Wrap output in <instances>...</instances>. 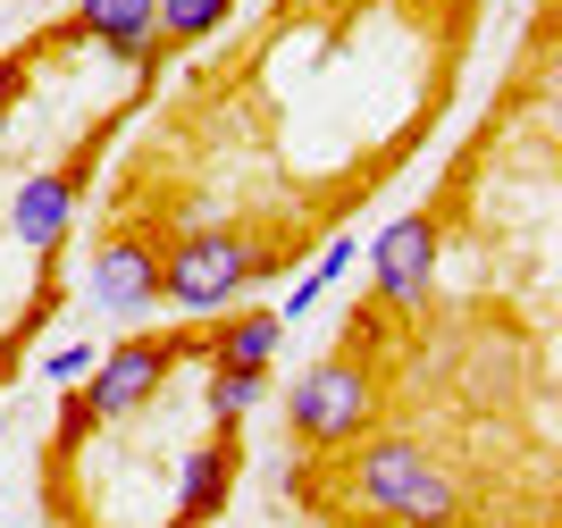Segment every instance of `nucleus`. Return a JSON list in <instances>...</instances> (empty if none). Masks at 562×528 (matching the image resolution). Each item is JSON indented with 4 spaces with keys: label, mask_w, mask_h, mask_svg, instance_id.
Masks as SVG:
<instances>
[{
    "label": "nucleus",
    "mask_w": 562,
    "mask_h": 528,
    "mask_svg": "<svg viewBox=\"0 0 562 528\" xmlns=\"http://www.w3.org/2000/svg\"><path fill=\"white\" fill-rule=\"evenodd\" d=\"M285 345V319L278 311H235V319L211 327V345H202V361L211 369H269Z\"/></svg>",
    "instance_id": "obj_10"
},
{
    "label": "nucleus",
    "mask_w": 562,
    "mask_h": 528,
    "mask_svg": "<svg viewBox=\"0 0 562 528\" xmlns=\"http://www.w3.org/2000/svg\"><path fill=\"white\" fill-rule=\"evenodd\" d=\"M269 269H278V252L252 244L244 227H186V235H168V252H160V302L211 319L244 285H260Z\"/></svg>",
    "instance_id": "obj_4"
},
{
    "label": "nucleus",
    "mask_w": 562,
    "mask_h": 528,
    "mask_svg": "<svg viewBox=\"0 0 562 528\" xmlns=\"http://www.w3.org/2000/svg\"><path fill=\"white\" fill-rule=\"evenodd\" d=\"M336 528H462V479L428 453V437L370 428L336 453Z\"/></svg>",
    "instance_id": "obj_1"
},
{
    "label": "nucleus",
    "mask_w": 562,
    "mask_h": 528,
    "mask_svg": "<svg viewBox=\"0 0 562 528\" xmlns=\"http://www.w3.org/2000/svg\"><path fill=\"white\" fill-rule=\"evenodd\" d=\"M93 302L110 311V319H143V311H160V235H143V227L101 235V252H93Z\"/></svg>",
    "instance_id": "obj_7"
},
{
    "label": "nucleus",
    "mask_w": 562,
    "mask_h": 528,
    "mask_svg": "<svg viewBox=\"0 0 562 528\" xmlns=\"http://www.w3.org/2000/svg\"><path fill=\"white\" fill-rule=\"evenodd\" d=\"M260 394H269V369H211V386H202L211 428H244V412H252Z\"/></svg>",
    "instance_id": "obj_12"
},
{
    "label": "nucleus",
    "mask_w": 562,
    "mask_h": 528,
    "mask_svg": "<svg viewBox=\"0 0 562 528\" xmlns=\"http://www.w3.org/2000/svg\"><path fill=\"white\" fill-rule=\"evenodd\" d=\"M227 18H235V0H160V9H151V68L186 43H211Z\"/></svg>",
    "instance_id": "obj_11"
},
{
    "label": "nucleus",
    "mask_w": 562,
    "mask_h": 528,
    "mask_svg": "<svg viewBox=\"0 0 562 528\" xmlns=\"http://www.w3.org/2000/svg\"><path fill=\"white\" fill-rule=\"evenodd\" d=\"M345 260H352V235H336V244H328V252H319V260H311V277H303V285H294V294H285V302H278V319H285V327H294V319H303V311H311V302H319V294H328V285H336V277H345Z\"/></svg>",
    "instance_id": "obj_13"
},
{
    "label": "nucleus",
    "mask_w": 562,
    "mask_h": 528,
    "mask_svg": "<svg viewBox=\"0 0 562 528\" xmlns=\"http://www.w3.org/2000/svg\"><path fill=\"white\" fill-rule=\"evenodd\" d=\"M0 445H9V437H0Z\"/></svg>",
    "instance_id": "obj_15"
},
{
    "label": "nucleus",
    "mask_w": 562,
    "mask_h": 528,
    "mask_svg": "<svg viewBox=\"0 0 562 528\" xmlns=\"http://www.w3.org/2000/svg\"><path fill=\"white\" fill-rule=\"evenodd\" d=\"M151 9L160 0H76L50 43H101L126 68H151Z\"/></svg>",
    "instance_id": "obj_9"
},
{
    "label": "nucleus",
    "mask_w": 562,
    "mask_h": 528,
    "mask_svg": "<svg viewBox=\"0 0 562 528\" xmlns=\"http://www.w3.org/2000/svg\"><path fill=\"white\" fill-rule=\"evenodd\" d=\"M110 135V126H101ZM101 135H85L68 151L59 168H34V177L18 184V202H9V235H18L25 252H59V235H68V218H76V193H85V168L101 160Z\"/></svg>",
    "instance_id": "obj_5"
},
{
    "label": "nucleus",
    "mask_w": 562,
    "mask_h": 528,
    "mask_svg": "<svg viewBox=\"0 0 562 528\" xmlns=\"http://www.w3.org/2000/svg\"><path fill=\"white\" fill-rule=\"evenodd\" d=\"M428 285H437V218L412 210V218H395V227L370 244V294H378V311L420 319V311H428Z\"/></svg>",
    "instance_id": "obj_6"
},
{
    "label": "nucleus",
    "mask_w": 562,
    "mask_h": 528,
    "mask_svg": "<svg viewBox=\"0 0 562 528\" xmlns=\"http://www.w3.org/2000/svg\"><path fill=\"white\" fill-rule=\"evenodd\" d=\"M202 345H211V327H168V336H126V345H110L93 361V386L68 403V428L59 437H85V428H110V419H135L151 394L177 378L186 361H202Z\"/></svg>",
    "instance_id": "obj_3"
},
{
    "label": "nucleus",
    "mask_w": 562,
    "mask_h": 528,
    "mask_svg": "<svg viewBox=\"0 0 562 528\" xmlns=\"http://www.w3.org/2000/svg\"><path fill=\"white\" fill-rule=\"evenodd\" d=\"M85 369H93V345H59L43 361V378H59V386H68V378H85Z\"/></svg>",
    "instance_id": "obj_14"
},
{
    "label": "nucleus",
    "mask_w": 562,
    "mask_h": 528,
    "mask_svg": "<svg viewBox=\"0 0 562 528\" xmlns=\"http://www.w3.org/2000/svg\"><path fill=\"white\" fill-rule=\"evenodd\" d=\"M235 470H244V437H235V428H211V437L186 453V470H177V528H211L218 512H227V495H235Z\"/></svg>",
    "instance_id": "obj_8"
},
{
    "label": "nucleus",
    "mask_w": 562,
    "mask_h": 528,
    "mask_svg": "<svg viewBox=\"0 0 562 528\" xmlns=\"http://www.w3.org/2000/svg\"><path fill=\"white\" fill-rule=\"evenodd\" d=\"M386 412V378H378L370 352H328V361H311L285 394V437L303 445V453H345L361 445Z\"/></svg>",
    "instance_id": "obj_2"
}]
</instances>
